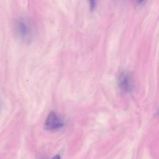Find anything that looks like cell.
Here are the masks:
<instances>
[{"instance_id":"obj_1","label":"cell","mask_w":159,"mask_h":159,"mask_svg":"<svg viewBox=\"0 0 159 159\" xmlns=\"http://www.w3.org/2000/svg\"><path fill=\"white\" fill-rule=\"evenodd\" d=\"M14 31L17 39L23 42L28 43L32 39L33 27L29 20L25 17H20L14 21Z\"/></svg>"},{"instance_id":"obj_2","label":"cell","mask_w":159,"mask_h":159,"mask_svg":"<svg viewBox=\"0 0 159 159\" xmlns=\"http://www.w3.org/2000/svg\"><path fill=\"white\" fill-rule=\"evenodd\" d=\"M64 125V120L54 111H51L46 118L44 128L48 130H56L63 127Z\"/></svg>"},{"instance_id":"obj_3","label":"cell","mask_w":159,"mask_h":159,"mask_svg":"<svg viewBox=\"0 0 159 159\" xmlns=\"http://www.w3.org/2000/svg\"><path fill=\"white\" fill-rule=\"evenodd\" d=\"M118 84L121 90L125 92H130L132 88V78L128 71H123L118 76Z\"/></svg>"},{"instance_id":"obj_4","label":"cell","mask_w":159,"mask_h":159,"mask_svg":"<svg viewBox=\"0 0 159 159\" xmlns=\"http://www.w3.org/2000/svg\"><path fill=\"white\" fill-rule=\"evenodd\" d=\"M89 7L91 11H93L96 7V0H88Z\"/></svg>"},{"instance_id":"obj_5","label":"cell","mask_w":159,"mask_h":159,"mask_svg":"<svg viewBox=\"0 0 159 159\" xmlns=\"http://www.w3.org/2000/svg\"><path fill=\"white\" fill-rule=\"evenodd\" d=\"M145 0H137V5H141L144 2H145Z\"/></svg>"},{"instance_id":"obj_6","label":"cell","mask_w":159,"mask_h":159,"mask_svg":"<svg viewBox=\"0 0 159 159\" xmlns=\"http://www.w3.org/2000/svg\"><path fill=\"white\" fill-rule=\"evenodd\" d=\"M52 159H61V157L59 155H55Z\"/></svg>"}]
</instances>
